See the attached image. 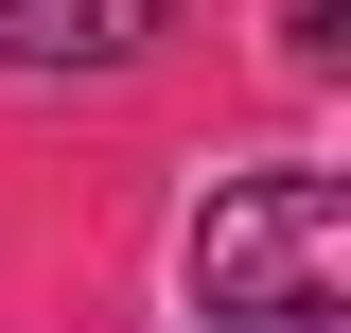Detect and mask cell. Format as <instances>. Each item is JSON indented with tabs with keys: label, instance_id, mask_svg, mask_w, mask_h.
<instances>
[{
	"label": "cell",
	"instance_id": "cell-2",
	"mask_svg": "<svg viewBox=\"0 0 351 333\" xmlns=\"http://www.w3.org/2000/svg\"><path fill=\"white\" fill-rule=\"evenodd\" d=\"M176 0H0V71H141Z\"/></svg>",
	"mask_w": 351,
	"mask_h": 333
},
{
	"label": "cell",
	"instance_id": "cell-3",
	"mask_svg": "<svg viewBox=\"0 0 351 333\" xmlns=\"http://www.w3.org/2000/svg\"><path fill=\"white\" fill-rule=\"evenodd\" d=\"M281 53H299V71H334V53H351V0H281Z\"/></svg>",
	"mask_w": 351,
	"mask_h": 333
},
{
	"label": "cell",
	"instance_id": "cell-1",
	"mask_svg": "<svg viewBox=\"0 0 351 333\" xmlns=\"http://www.w3.org/2000/svg\"><path fill=\"white\" fill-rule=\"evenodd\" d=\"M351 298V175H228L211 210H193V316L228 333H316Z\"/></svg>",
	"mask_w": 351,
	"mask_h": 333
}]
</instances>
